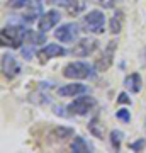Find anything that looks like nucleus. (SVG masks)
Returning <instances> with one entry per match:
<instances>
[{
	"instance_id": "1",
	"label": "nucleus",
	"mask_w": 146,
	"mask_h": 153,
	"mask_svg": "<svg viewBox=\"0 0 146 153\" xmlns=\"http://www.w3.org/2000/svg\"><path fill=\"white\" fill-rule=\"evenodd\" d=\"M29 29L22 27L19 24H7L0 31V41L2 46H9V48H22V44H26V36Z\"/></svg>"
},
{
	"instance_id": "2",
	"label": "nucleus",
	"mask_w": 146,
	"mask_h": 153,
	"mask_svg": "<svg viewBox=\"0 0 146 153\" xmlns=\"http://www.w3.org/2000/svg\"><path fill=\"white\" fill-rule=\"evenodd\" d=\"M63 76L70 78V80H85V78H92L95 76L93 66L85 61H71L63 68Z\"/></svg>"
},
{
	"instance_id": "3",
	"label": "nucleus",
	"mask_w": 146,
	"mask_h": 153,
	"mask_svg": "<svg viewBox=\"0 0 146 153\" xmlns=\"http://www.w3.org/2000/svg\"><path fill=\"white\" fill-rule=\"evenodd\" d=\"M82 26L85 33L102 34L105 31V16L102 10H90L82 19Z\"/></svg>"
},
{
	"instance_id": "4",
	"label": "nucleus",
	"mask_w": 146,
	"mask_h": 153,
	"mask_svg": "<svg viewBox=\"0 0 146 153\" xmlns=\"http://www.w3.org/2000/svg\"><path fill=\"white\" fill-rule=\"evenodd\" d=\"M97 105V100H95V97H92V95H85V94H82V95H78V97L71 102L66 109L70 111V114H75V116H85L88 114L90 111L93 109Z\"/></svg>"
},
{
	"instance_id": "5",
	"label": "nucleus",
	"mask_w": 146,
	"mask_h": 153,
	"mask_svg": "<svg viewBox=\"0 0 146 153\" xmlns=\"http://www.w3.org/2000/svg\"><path fill=\"white\" fill-rule=\"evenodd\" d=\"M80 34V27L75 22H66L54 31V38L61 43H75Z\"/></svg>"
},
{
	"instance_id": "6",
	"label": "nucleus",
	"mask_w": 146,
	"mask_h": 153,
	"mask_svg": "<svg viewBox=\"0 0 146 153\" xmlns=\"http://www.w3.org/2000/svg\"><path fill=\"white\" fill-rule=\"evenodd\" d=\"M116 49H117V41H114V39L109 41L107 46H105L104 51H102V56L95 61V68H97L99 71H105L112 66L114 56H116Z\"/></svg>"
},
{
	"instance_id": "7",
	"label": "nucleus",
	"mask_w": 146,
	"mask_h": 153,
	"mask_svg": "<svg viewBox=\"0 0 146 153\" xmlns=\"http://www.w3.org/2000/svg\"><path fill=\"white\" fill-rule=\"evenodd\" d=\"M21 71H22L21 65H19L17 58L12 53H4L2 55V73L7 78H16Z\"/></svg>"
},
{
	"instance_id": "8",
	"label": "nucleus",
	"mask_w": 146,
	"mask_h": 153,
	"mask_svg": "<svg viewBox=\"0 0 146 153\" xmlns=\"http://www.w3.org/2000/svg\"><path fill=\"white\" fill-rule=\"evenodd\" d=\"M60 21H61V12L56 10V9H51V10L41 14L39 22H38V27H39V31L48 33V31H51L54 26H58V22Z\"/></svg>"
},
{
	"instance_id": "9",
	"label": "nucleus",
	"mask_w": 146,
	"mask_h": 153,
	"mask_svg": "<svg viewBox=\"0 0 146 153\" xmlns=\"http://www.w3.org/2000/svg\"><path fill=\"white\" fill-rule=\"evenodd\" d=\"M97 48H99V41L97 39L83 38V39H80L73 48H71V55L73 56H80V58H85V56L92 55Z\"/></svg>"
},
{
	"instance_id": "10",
	"label": "nucleus",
	"mask_w": 146,
	"mask_h": 153,
	"mask_svg": "<svg viewBox=\"0 0 146 153\" xmlns=\"http://www.w3.org/2000/svg\"><path fill=\"white\" fill-rule=\"evenodd\" d=\"M68 51H66L63 46L56 43H49L46 44L44 48H41L38 51V56L41 58V61H46V60H53V58H60V56H65Z\"/></svg>"
},
{
	"instance_id": "11",
	"label": "nucleus",
	"mask_w": 146,
	"mask_h": 153,
	"mask_svg": "<svg viewBox=\"0 0 146 153\" xmlns=\"http://www.w3.org/2000/svg\"><path fill=\"white\" fill-rule=\"evenodd\" d=\"M87 92H88V87L83 83H66L58 88V95H61V97H78Z\"/></svg>"
},
{
	"instance_id": "12",
	"label": "nucleus",
	"mask_w": 146,
	"mask_h": 153,
	"mask_svg": "<svg viewBox=\"0 0 146 153\" xmlns=\"http://www.w3.org/2000/svg\"><path fill=\"white\" fill-rule=\"evenodd\" d=\"M141 85H143V80H141L139 73H129L124 80V87L129 90L131 94H138L141 90Z\"/></svg>"
},
{
	"instance_id": "13",
	"label": "nucleus",
	"mask_w": 146,
	"mask_h": 153,
	"mask_svg": "<svg viewBox=\"0 0 146 153\" xmlns=\"http://www.w3.org/2000/svg\"><path fill=\"white\" fill-rule=\"evenodd\" d=\"M75 134V131L71 128H66V126H56L53 128V131L49 133V138H53V141H63L66 138H71Z\"/></svg>"
},
{
	"instance_id": "14",
	"label": "nucleus",
	"mask_w": 146,
	"mask_h": 153,
	"mask_svg": "<svg viewBox=\"0 0 146 153\" xmlns=\"http://www.w3.org/2000/svg\"><path fill=\"white\" fill-rule=\"evenodd\" d=\"M122 24H124V12L116 10V14L112 16V19L109 21V31L112 34H119L122 31Z\"/></svg>"
},
{
	"instance_id": "15",
	"label": "nucleus",
	"mask_w": 146,
	"mask_h": 153,
	"mask_svg": "<svg viewBox=\"0 0 146 153\" xmlns=\"http://www.w3.org/2000/svg\"><path fill=\"white\" fill-rule=\"evenodd\" d=\"M70 148H71V152H75V153H88L90 150H92V146L88 145V141H87L83 136H75L73 138Z\"/></svg>"
},
{
	"instance_id": "16",
	"label": "nucleus",
	"mask_w": 146,
	"mask_h": 153,
	"mask_svg": "<svg viewBox=\"0 0 146 153\" xmlns=\"http://www.w3.org/2000/svg\"><path fill=\"white\" fill-rule=\"evenodd\" d=\"M29 5L31 7H29V10L24 14V21L26 22H33V21H36V19L39 17V14H41V2H39V0L34 2L33 0Z\"/></svg>"
},
{
	"instance_id": "17",
	"label": "nucleus",
	"mask_w": 146,
	"mask_h": 153,
	"mask_svg": "<svg viewBox=\"0 0 146 153\" xmlns=\"http://www.w3.org/2000/svg\"><path fill=\"white\" fill-rule=\"evenodd\" d=\"M43 43H46V36H44L43 31L36 33V31H31L29 29V33L26 36V44H29V46H38V44H43Z\"/></svg>"
},
{
	"instance_id": "18",
	"label": "nucleus",
	"mask_w": 146,
	"mask_h": 153,
	"mask_svg": "<svg viewBox=\"0 0 146 153\" xmlns=\"http://www.w3.org/2000/svg\"><path fill=\"white\" fill-rule=\"evenodd\" d=\"M88 131L92 133L95 138H100V140L104 138V126H102V121L99 119L97 116H95V117H92V119L88 121Z\"/></svg>"
},
{
	"instance_id": "19",
	"label": "nucleus",
	"mask_w": 146,
	"mask_h": 153,
	"mask_svg": "<svg viewBox=\"0 0 146 153\" xmlns=\"http://www.w3.org/2000/svg\"><path fill=\"white\" fill-rule=\"evenodd\" d=\"M122 138H124L122 131H119V129H112V131H110V145H112V148L116 150V152H119L121 150Z\"/></svg>"
},
{
	"instance_id": "20",
	"label": "nucleus",
	"mask_w": 146,
	"mask_h": 153,
	"mask_svg": "<svg viewBox=\"0 0 146 153\" xmlns=\"http://www.w3.org/2000/svg\"><path fill=\"white\" fill-rule=\"evenodd\" d=\"M48 2H49V4H53V5L65 7V9H68V10H71L73 5L76 4V0H48Z\"/></svg>"
},
{
	"instance_id": "21",
	"label": "nucleus",
	"mask_w": 146,
	"mask_h": 153,
	"mask_svg": "<svg viewBox=\"0 0 146 153\" xmlns=\"http://www.w3.org/2000/svg\"><path fill=\"white\" fill-rule=\"evenodd\" d=\"M145 146H146V140L145 138H139V140L129 143V150H133V152H141Z\"/></svg>"
},
{
	"instance_id": "22",
	"label": "nucleus",
	"mask_w": 146,
	"mask_h": 153,
	"mask_svg": "<svg viewBox=\"0 0 146 153\" xmlns=\"http://www.w3.org/2000/svg\"><path fill=\"white\" fill-rule=\"evenodd\" d=\"M33 0H9V7H12V9H24Z\"/></svg>"
},
{
	"instance_id": "23",
	"label": "nucleus",
	"mask_w": 146,
	"mask_h": 153,
	"mask_svg": "<svg viewBox=\"0 0 146 153\" xmlns=\"http://www.w3.org/2000/svg\"><path fill=\"white\" fill-rule=\"evenodd\" d=\"M116 117L119 121H122V123H129L131 121V114L127 109H119L117 112H116Z\"/></svg>"
},
{
	"instance_id": "24",
	"label": "nucleus",
	"mask_w": 146,
	"mask_h": 153,
	"mask_svg": "<svg viewBox=\"0 0 146 153\" xmlns=\"http://www.w3.org/2000/svg\"><path fill=\"white\" fill-rule=\"evenodd\" d=\"M93 2H95V4H99V5H102L104 9H112L116 0H93Z\"/></svg>"
},
{
	"instance_id": "25",
	"label": "nucleus",
	"mask_w": 146,
	"mask_h": 153,
	"mask_svg": "<svg viewBox=\"0 0 146 153\" xmlns=\"http://www.w3.org/2000/svg\"><path fill=\"white\" fill-rule=\"evenodd\" d=\"M117 102H119V104H131V99L127 97L126 92H121L119 97H117Z\"/></svg>"
},
{
	"instance_id": "26",
	"label": "nucleus",
	"mask_w": 146,
	"mask_h": 153,
	"mask_svg": "<svg viewBox=\"0 0 146 153\" xmlns=\"http://www.w3.org/2000/svg\"><path fill=\"white\" fill-rule=\"evenodd\" d=\"M21 53L24 55V58H26V60H31V58H33V51H31V49L21 48Z\"/></svg>"
}]
</instances>
